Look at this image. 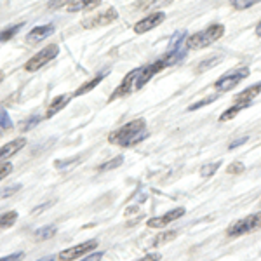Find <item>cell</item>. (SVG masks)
<instances>
[{
    "instance_id": "obj_1",
    "label": "cell",
    "mask_w": 261,
    "mask_h": 261,
    "mask_svg": "<svg viewBox=\"0 0 261 261\" xmlns=\"http://www.w3.org/2000/svg\"><path fill=\"white\" fill-rule=\"evenodd\" d=\"M150 136V130L146 127L145 119H134L127 122L122 127L112 130L108 134V141L115 146H122V148H129V146H136L141 141H145Z\"/></svg>"
},
{
    "instance_id": "obj_2",
    "label": "cell",
    "mask_w": 261,
    "mask_h": 261,
    "mask_svg": "<svg viewBox=\"0 0 261 261\" xmlns=\"http://www.w3.org/2000/svg\"><path fill=\"white\" fill-rule=\"evenodd\" d=\"M223 35H225V27H223L221 23H214L211 27L205 28V30L197 32V33H193V35L187 37L185 45H187L188 49L199 50V49H204V47H207V45L214 44L216 40H220Z\"/></svg>"
},
{
    "instance_id": "obj_3",
    "label": "cell",
    "mask_w": 261,
    "mask_h": 261,
    "mask_svg": "<svg viewBox=\"0 0 261 261\" xmlns=\"http://www.w3.org/2000/svg\"><path fill=\"white\" fill-rule=\"evenodd\" d=\"M259 228H261V213H254L242 218V220L235 221L233 225H230L228 230H226V235L228 237H242V235L252 233V231Z\"/></svg>"
},
{
    "instance_id": "obj_4",
    "label": "cell",
    "mask_w": 261,
    "mask_h": 261,
    "mask_svg": "<svg viewBox=\"0 0 261 261\" xmlns=\"http://www.w3.org/2000/svg\"><path fill=\"white\" fill-rule=\"evenodd\" d=\"M247 77H249V68H247V66H242V68L228 71V73H225L223 77H220L216 82H214V87H216V91H220V92H226V91L233 89V87H237L239 84Z\"/></svg>"
},
{
    "instance_id": "obj_5",
    "label": "cell",
    "mask_w": 261,
    "mask_h": 261,
    "mask_svg": "<svg viewBox=\"0 0 261 261\" xmlns=\"http://www.w3.org/2000/svg\"><path fill=\"white\" fill-rule=\"evenodd\" d=\"M60 54V47H58L56 44H50L47 47H44L42 50L35 54V56H32L30 60L24 63V70L27 71H37L42 66H45L49 61H53L54 58Z\"/></svg>"
},
{
    "instance_id": "obj_6",
    "label": "cell",
    "mask_w": 261,
    "mask_h": 261,
    "mask_svg": "<svg viewBox=\"0 0 261 261\" xmlns=\"http://www.w3.org/2000/svg\"><path fill=\"white\" fill-rule=\"evenodd\" d=\"M115 19H119V12L113 9V7H108L107 11L98 12V14H94V16H89V18H84L82 28H86V30H94V28H99V27H107V24L113 23Z\"/></svg>"
},
{
    "instance_id": "obj_7",
    "label": "cell",
    "mask_w": 261,
    "mask_h": 261,
    "mask_svg": "<svg viewBox=\"0 0 261 261\" xmlns=\"http://www.w3.org/2000/svg\"><path fill=\"white\" fill-rule=\"evenodd\" d=\"M140 71H141V66L136 70H130L124 77V81L119 84V87L113 91V94L110 96V101L125 98V96H129L133 91H136V81H138V77H140Z\"/></svg>"
},
{
    "instance_id": "obj_8",
    "label": "cell",
    "mask_w": 261,
    "mask_h": 261,
    "mask_svg": "<svg viewBox=\"0 0 261 261\" xmlns=\"http://www.w3.org/2000/svg\"><path fill=\"white\" fill-rule=\"evenodd\" d=\"M96 247H98V242H96V241L81 242V244H77V246L70 247V249L61 251L60 254H58V259H61V261H73V259L81 258V256L89 254V252L94 251Z\"/></svg>"
},
{
    "instance_id": "obj_9",
    "label": "cell",
    "mask_w": 261,
    "mask_h": 261,
    "mask_svg": "<svg viewBox=\"0 0 261 261\" xmlns=\"http://www.w3.org/2000/svg\"><path fill=\"white\" fill-rule=\"evenodd\" d=\"M167 61L166 58H161V60L153 61L151 65H146V66H141V71H140V77H138L136 81V91L141 89L143 86H145L146 82H150V79L153 77V75H157L159 71H162L164 68H167Z\"/></svg>"
},
{
    "instance_id": "obj_10",
    "label": "cell",
    "mask_w": 261,
    "mask_h": 261,
    "mask_svg": "<svg viewBox=\"0 0 261 261\" xmlns=\"http://www.w3.org/2000/svg\"><path fill=\"white\" fill-rule=\"evenodd\" d=\"M164 19H166V14H164L162 11L151 12L150 16H146V18L140 19L136 24H134V33L141 35V33H146V32H150V30H153V28H157L159 24L164 23Z\"/></svg>"
},
{
    "instance_id": "obj_11",
    "label": "cell",
    "mask_w": 261,
    "mask_h": 261,
    "mask_svg": "<svg viewBox=\"0 0 261 261\" xmlns=\"http://www.w3.org/2000/svg\"><path fill=\"white\" fill-rule=\"evenodd\" d=\"M183 214H185V207H176V209H172V211L166 213L164 216L150 218V220L146 221V225H148V228H166L169 223L179 220Z\"/></svg>"
},
{
    "instance_id": "obj_12",
    "label": "cell",
    "mask_w": 261,
    "mask_h": 261,
    "mask_svg": "<svg viewBox=\"0 0 261 261\" xmlns=\"http://www.w3.org/2000/svg\"><path fill=\"white\" fill-rule=\"evenodd\" d=\"M24 145H27V140H24V138H18V140H12L11 143H7V145L0 146V164L9 162L11 157H14L19 150L24 148Z\"/></svg>"
},
{
    "instance_id": "obj_13",
    "label": "cell",
    "mask_w": 261,
    "mask_h": 261,
    "mask_svg": "<svg viewBox=\"0 0 261 261\" xmlns=\"http://www.w3.org/2000/svg\"><path fill=\"white\" fill-rule=\"evenodd\" d=\"M54 32V24H42V27H35L32 28L30 32H28L27 35V42L28 44H39V42L45 40L47 37L53 35Z\"/></svg>"
},
{
    "instance_id": "obj_14",
    "label": "cell",
    "mask_w": 261,
    "mask_h": 261,
    "mask_svg": "<svg viewBox=\"0 0 261 261\" xmlns=\"http://www.w3.org/2000/svg\"><path fill=\"white\" fill-rule=\"evenodd\" d=\"M71 96L70 94H61L58 96V98H54L53 101H50V105L47 107V112H45V119H50V117H54L58 112H61L63 108L66 107V105L70 103Z\"/></svg>"
},
{
    "instance_id": "obj_15",
    "label": "cell",
    "mask_w": 261,
    "mask_h": 261,
    "mask_svg": "<svg viewBox=\"0 0 261 261\" xmlns=\"http://www.w3.org/2000/svg\"><path fill=\"white\" fill-rule=\"evenodd\" d=\"M247 107H251V101H235V103L231 105L230 108H226V110L221 113L220 120H221V122L231 120L233 117H237L239 113H241V112L244 110V108H247Z\"/></svg>"
},
{
    "instance_id": "obj_16",
    "label": "cell",
    "mask_w": 261,
    "mask_h": 261,
    "mask_svg": "<svg viewBox=\"0 0 261 261\" xmlns=\"http://www.w3.org/2000/svg\"><path fill=\"white\" fill-rule=\"evenodd\" d=\"M107 73H108V70L99 71L98 75H94V79H91V81H87L86 84H84V86L79 87V89L73 92V96H82V94H87V92L94 89V87L98 86V84H99L101 81H103L105 77H107Z\"/></svg>"
},
{
    "instance_id": "obj_17",
    "label": "cell",
    "mask_w": 261,
    "mask_h": 261,
    "mask_svg": "<svg viewBox=\"0 0 261 261\" xmlns=\"http://www.w3.org/2000/svg\"><path fill=\"white\" fill-rule=\"evenodd\" d=\"M101 4V0H77L73 2L71 6L68 7L70 12H77V11H91V9H96Z\"/></svg>"
},
{
    "instance_id": "obj_18",
    "label": "cell",
    "mask_w": 261,
    "mask_h": 261,
    "mask_svg": "<svg viewBox=\"0 0 261 261\" xmlns=\"http://www.w3.org/2000/svg\"><path fill=\"white\" fill-rule=\"evenodd\" d=\"M259 92H261V82H256V84H252L251 87L244 89L241 94L235 96V101H251V99H254Z\"/></svg>"
},
{
    "instance_id": "obj_19",
    "label": "cell",
    "mask_w": 261,
    "mask_h": 261,
    "mask_svg": "<svg viewBox=\"0 0 261 261\" xmlns=\"http://www.w3.org/2000/svg\"><path fill=\"white\" fill-rule=\"evenodd\" d=\"M54 235H56V226L53 225H47V226H42V228H39L33 233V237L37 239V241H47V239H53Z\"/></svg>"
},
{
    "instance_id": "obj_20",
    "label": "cell",
    "mask_w": 261,
    "mask_h": 261,
    "mask_svg": "<svg viewBox=\"0 0 261 261\" xmlns=\"http://www.w3.org/2000/svg\"><path fill=\"white\" fill-rule=\"evenodd\" d=\"M16 221H18V213H16V211H9V213L0 214V230L11 228Z\"/></svg>"
},
{
    "instance_id": "obj_21",
    "label": "cell",
    "mask_w": 261,
    "mask_h": 261,
    "mask_svg": "<svg viewBox=\"0 0 261 261\" xmlns=\"http://www.w3.org/2000/svg\"><path fill=\"white\" fill-rule=\"evenodd\" d=\"M178 237V231L176 230H167V231H162V233H159L157 237L153 239V246H162V244H167L171 241H174V239Z\"/></svg>"
},
{
    "instance_id": "obj_22",
    "label": "cell",
    "mask_w": 261,
    "mask_h": 261,
    "mask_svg": "<svg viewBox=\"0 0 261 261\" xmlns=\"http://www.w3.org/2000/svg\"><path fill=\"white\" fill-rule=\"evenodd\" d=\"M122 162H124V157H122V155H117V157H113L112 161H107V162L101 164V166H98V171L99 172H105V171L117 169V167L122 166Z\"/></svg>"
},
{
    "instance_id": "obj_23",
    "label": "cell",
    "mask_w": 261,
    "mask_h": 261,
    "mask_svg": "<svg viewBox=\"0 0 261 261\" xmlns=\"http://www.w3.org/2000/svg\"><path fill=\"white\" fill-rule=\"evenodd\" d=\"M23 27H24V23H18V24H12V27L6 28V30H2L0 32V42H7L9 39H12Z\"/></svg>"
},
{
    "instance_id": "obj_24",
    "label": "cell",
    "mask_w": 261,
    "mask_h": 261,
    "mask_svg": "<svg viewBox=\"0 0 261 261\" xmlns=\"http://www.w3.org/2000/svg\"><path fill=\"white\" fill-rule=\"evenodd\" d=\"M261 0H230V6L237 11H244V9H249V7L256 6Z\"/></svg>"
},
{
    "instance_id": "obj_25",
    "label": "cell",
    "mask_w": 261,
    "mask_h": 261,
    "mask_svg": "<svg viewBox=\"0 0 261 261\" xmlns=\"http://www.w3.org/2000/svg\"><path fill=\"white\" fill-rule=\"evenodd\" d=\"M221 61V58L220 56H211L209 60H204V63H200L199 65V68H197V71H204V70H209V68H213V66H216L218 63Z\"/></svg>"
},
{
    "instance_id": "obj_26",
    "label": "cell",
    "mask_w": 261,
    "mask_h": 261,
    "mask_svg": "<svg viewBox=\"0 0 261 261\" xmlns=\"http://www.w3.org/2000/svg\"><path fill=\"white\" fill-rule=\"evenodd\" d=\"M185 39H187V32H178V33H174V37H172L171 42H169V49H167V50H174L176 47H179L181 42H183Z\"/></svg>"
},
{
    "instance_id": "obj_27",
    "label": "cell",
    "mask_w": 261,
    "mask_h": 261,
    "mask_svg": "<svg viewBox=\"0 0 261 261\" xmlns=\"http://www.w3.org/2000/svg\"><path fill=\"white\" fill-rule=\"evenodd\" d=\"M221 162H213V164H207V166H204L200 169V174L204 176V178H209V176H213L214 172H216L218 169H220Z\"/></svg>"
},
{
    "instance_id": "obj_28",
    "label": "cell",
    "mask_w": 261,
    "mask_h": 261,
    "mask_svg": "<svg viewBox=\"0 0 261 261\" xmlns=\"http://www.w3.org/2000/svg\"><path fill=\"white\" fill-rule=\"evenodd\" d=\"M0 127L2 129H11L12 127V120L9 117V113L6 112V108L0 107Z\"/></svg>"
},
{
    "instance_id": "obj_29",
    "label": "cell",
    "mask_w": 261,
    "mask_h": 261,
    "mask_svg": "<svg viewBox=\"0 0 261 261\" xmlns=\"http://www.w3.org/2000/svg\"><path fill=\"white\" fill-rule=\"evenodd\" d=\"M73 2H77V0H50L49 2V9H61V7H70Z\"/></svg>"
},
{
    "instance_id": "obj_30",
    "label": "cell",
    "mask_w": 261,
    "mask_h": 261,
    "mask_svg": "<svg viewBox=\"0 0 261 261\" xmlns=\"http://www.w3.org/2000/svg\"><path fill=\"white\" fill-rule=\"evenodd\" d=\"M246 171V166L242 162H231L228 167H226V172L228 174H241V172Z\"/></svg>"
},
{
    "instance_id": "obj_31",
    "label": "cell",
    "mask_w": 261,
    "mask_h": 261,
    "mask_svg": "<svg viewBox=\"0 0 261 261\" xmlns=\"http://www.w3.org/2000/svg\"><path fill=\"white\" fill-rule=\"evenodd\" d=\"M39 122H40V119H39V117L35 115V117H32L30 120H27V122H21L19 129L23 130V133H27V130H30L32 127H35V125L39 124Z\"/></svg>"
},
{
    "instance_id": "obj_32",
    "label": "cell",
    "mask_w": 261,
    "mask_h": 261,
    "mask_svg": "<svg viewBox=\"0 0 261 261\" xmlns=\"http://www.w3.org/2000/svg\"><path fill=\"white\" fill-rule=\"evenodd\" d=\"M216 98H218V96H211V98H205V99H202V101H199V103H195V105H190V107H188V112L199 110V108L205 107V105H209V103H213V101H216Z\"/></svg>"
},
{
    "instance_id": "obj_33",
    "label": "cell",
    "mask_w": 261,
    "mask_h": 261,
    "mask_svg": "<svg viewBox=\"0 0 261 261\" xmlns=\"http://www.w3.org/2000/svg\"><path fill=\"white\" fill-rule=\"evenodd\" d=\"M12 171V164L11 162H2L0 164V181H2L4 178H7V176L11 174Z\"/></svg>"
},
{
    "instance_id": "obj_34",
    "label": "cell",
    "mask_w": 261,
    "mask_h": 261,
    "mask_svg": "<svg viewBox=\"0 0 261 261\" xmlns=\"http://www.w3.org/2000/svg\"><path fill=\"white\" fill-rule=\"evenodd\" d=\"M172 0H151L148 4L150 9H161V7H166V6H171Z\"/></svg>"
},
{
    "instance_id": "obj_35",
    "label": "cell",
    "mask_w": 261,
    "mask_h": 261,
    "mask_svg": "<svg viewBox=\"0 0 261 261\" xmlns=\"http://www.w3.org/2000/svg\"><path fill=\"white\" fill-rule=\"evenodd\" d=\"M24 258V252H12L9 256H4V258H0V261H21Z\"/></svg>"
},
{
    "instance_id": "obj_36",
    "label": "cell",
    "mask_w": 261,
    "mask_h": 261,
    "mask_svg": "<svg viewBox=\"0 0 261 261\" xmlns=\"http://www.w3.org/2000/svg\"><path fill=\"white\" fill-rule=\"evenodd\" d=\"M79 161H81V159H79V157H75L71 162H58V164H56V167H58V169H61V171H63V169H66V171H68L71 166H75V164H79Z\"/></svg>"
},
{
    "instance_id": "obj_37",
    "label": "cell",
    "mask_w": 261,
    "mask_h": 261,
    "mask_svg": "<svg viewBox=\"0 0 261 261\" xmlns=\"http://www.w3.org/2000/svg\"><path fill=\"white\" fill-rule=\"evenodd\" d=\"M103 252L101 251H96V252H92V254H89V256H86L84 259H81V261H101V258H103Z\"/></svg>"
},
{
    "instance_id": "obj_38",
    "label": "cell",
    "mask_w": 261,
    "mask_h": 261,
    "mask_svg": "<svg viewBox=\"0 0 261 261\" xmlns=\"http://www.w3.org/2000/svg\"><path fill=\"white\" fill-rule=\"evenodd\" d=\"M19 185H14L12 188H7V190H4V192H0V199H6V197H9V195H12L14 192H18L19 190Z\"/></svg>"
},
{
    "instance_id": "obj_39",
    "label": "cell",
    "mask_w": 261,
    "mask_h": 261,
    "mask_svg": "<svg viewBox=\"0 0 261 261\" xmlns=\"http://www.w3.org/2000/svg\"><path fill=\"white\" fill-rule=\"evenodd\" d=\"M244 143H247V136L241 138V140H235V141H231L230 145H228V148H230V150H233V148H237V146L244 145Z\"/></svg>"
},
{
    "instance_id": "obj_40",
    "label": "cell",
    "mask_w": 261,
    "mask_h": 261,
    "mask_svg": "<svg viewBox=\"0 0 261 261\" xmlns=\"http://www.w3.org/2000/svg\"><path fill=\"white\" fill-rule=\"evenodd\" d=\"M138 261H161V254H157V252H153V254H146Z\"/></svg>"
},
{
    "instance_id": "obj_41",
    "label": "cell",
    "mask_w": 261,
    "mask_h": 261,
    "mask_svg": "<svg viewBox=\"0 0 261 261\" xmlns=\"http://www.w3.org/2000/svg\"><path fill=\"white\" fill-rule=\"evenodd\" d=\"M58 258L54 254H50V256H44V258H40V259H37V261H56Z\"/></svg>"
},
{
    "instance_id": "obj_42",
    "label": "cell",
    "mask_w": 261,
    "mask_h": 261,
    "mask_svg": "<svg viewBox=\"0 0 261 261\" xmlns=\"http://www.w3.org/2000/svg\"><path fill=\"white\" fill-rule=\"evenodd\" d=\"M254 33H256V35H258V37H261V21H259L258 24H256V30H254Z\"/></svg>"
},
{
    "instance_id": "obj_43",
    "label": "cell",
    "mask_w": 261,
    "mask_h": 261,
    "mask_svg": "<svg viewBox=\"0 0 261 261\" xmlns=\"http://www.w3.org/2000/svg\"><path fill=\"white\" fill-rule=\"evenodd\" d=\"M4 81V71H0V82Z\"/></svg>"
},
{
    "instance_id": "obj_44",
    "label": "cell",
    "mask_w": 261,
    "mask_h": 261,
    "mask_svg": "<svg viewBox=\"0 0 261 261\" xmlns=\"http://www.w3.org/2000/svg\"><path fill=\"white\" fill-rule=\"evenodd\" d=\"M0 136H2V133H0Z\"/></svg>"
}]
</instances>
